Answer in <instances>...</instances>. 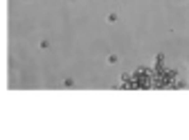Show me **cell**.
<instances>
[{
  "label": "cell",
  "mask_w": 189,
  "mask_h": 140,
  "mask_svg": "<svg viewBox=\"0 0 189 140\" xmlns=\"http://www.w3.org/2000/svg\"><path fill=\"white\" fill-rule=\"evenodd\" d=\"M117 61H119L117 54H108V63H117Z\"/></svg>",
  "instance_id": "6da1fadb"
},
{
  "label": "cell",
  "mask_w": 189,
  "mask_h": 140,
  "mask_svg": "<svg viewBox=\"0 0 189 140\" xmlns=\"http://www.w3.org/2000/svg\"><path fill=\"white\" fill-rule=\"evenodd\" d=\"M106 21H108V23H115V21H117V14H108Z\"/></svg>",
  "instance_id": "7a4b0ae2"
}]
</instances>
